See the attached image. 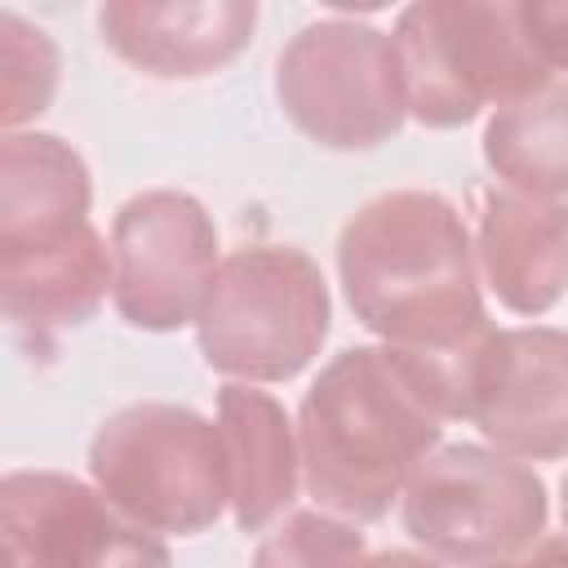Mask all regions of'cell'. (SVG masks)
I'll return each instance as SVG.
<instances>
[{"label":"cell","mask_w":568,"mask_h":568,"mask_svg":"<svg viewBox=\"0 0 568 568\" xmlns=\"http://www.w3.org/2000/svg\"><path fill=\"white\" fill-rule=\"evenodd\" d=\"M444 426L408 351L351 346L315 373L297 404L302 488L315 510L359 528L377 524L444 444Z\"/></svg>","instance_id":"cell-1"},{"label":"cell","mask_w":568,"mask_h":568,"mask_svg":"<svg viewBox=\"0 0 568 568\" xmlns=\"http://www.w3.org/2000/svg\"><path fill=\"white\" fill-rule=\"evenodd\" d=\"M337 280L386 346L444 351L493 328L462 209L422 186L364 200L337 235Z\"/></svg>","instance_id":"cell-2"},{"label":"cell","mask_w":568,"mask_h":568,"mask_svg":"<svg viewBox=\"0 0 568 568\" xmlns=\"http://www.w3.org/2000/svg\"><path fill=\"white\" fill-rule=\"evenodd\" d=\"M390 49L408 120L426 129H462L555 80L515 0H417L399 9Z\"/></svg>","instance_id":"cell-3"},{"label":"cell","mask_w":568,"mask_h":568,"mask_svg":"<svg viewBox=\"0 0 568 568\" xmlns=\"http://www.w3.org/2000/svg\"><path fill=\"white\" fill-rule=\"evenodd\" d=\"M328 280L297 244H240L222 257L195 320L213 373L248 386L293 382L328 342Z\"/></svg>","instance_id":"cell-4"},{"label":"cell","mask_w":568,"mask_h":568,"mask_svg":"<svg viewBox=\"0 0 568 568\" xmlns=\"http://www.w3.org/2000/svg\"><path fill=\"white\" fill-rule=\"evenodd\" d=\"M89 479L160 537L209 532L231 510L217 417L186 404L142 399L111 413L89 439Z\"/></svg>","instance_id":"cell-5"},{"label":"cell","mask_w":568,"mask_h":568,"mask_svg":"<svg viewBox=\"0 0 568 568\" xmlns=\"http://www.w3.org/2000/svg\"><path fill=\"white\" fill-rule=\"evenodd\" d=\"M399 524L417 550L448 568L519 555L546 537V479L493 444H439L399 497Z\"/></svg>","instance_id":"cell-6"},{"label":"cell","mask_w":568,"mask_h":568,"mask_svg":"<svg viewBox=\"0 0 568 568\" xmlns=\"http://www.w3.org/2000/svg\"><path fill=\"white\" fill-rule=\"evenodd\" d=\"M275 102L324 151L390 142L408 120L390 31L342 13L306 22L275 58Z\"/></svg>","instance_id":"cell-7"},{"label":"cell","mask_w":568,"mask_h":568,"mask_svg":"<svg viewBox=\"0 0 568 568\" xmlns=\"http://www.w3.org/2000/svg\"><path fill=\"white\" fill-rule=\"evenodd\" d=\"M213 213L173 186L129 195L111 222V306L129 328L178 333L200 320V306L222 266Z\"/></svg>","instance_id":"cell-8"},{"label":"cell","mask_w":568,"mask_h":568,"mask_svg":"<svg viewBox=\"0 0 568 568\" xmlns=\"http://www.w3.org/2000/svg\"><path fill=\"white\" fill-rule=\"evenodd\" d=\"M9 568H173L160 532L129 519L93 479L9 470L0 479Z\"/></svg>","instance_id":"cell-9"},{"label":"cell","mask_w":568,"mask_h":568,"mask_svg":"<svg viewBox=\"0 0 568 568\" xmlns=\"http://www.w3.org/2000/svg\"><path fill=\"white\" fill-rule=\"evenodd\" d=\"M466 422L519 462L568 457V328H497Z\"/></svg>","instance_id":"cell-10"},{"label":"cell","mask_w":568,"mask_h":568,"mask_svg":"<svg viewBox=\"0 0 568 568\" xmlns=\"http://www.w3.org/2000/svg\"><path fill=\"white\" fill-rule=\"evenodd\" d=\"M253 31V0H111L98 9L102 44L151 80H204L231 67Z\"/></svg>","instance_id":"cell-11"},{"label":"cell","mask_w":568,"mask_h":568,"mask_svg":"<svg viewBox=\"0 0 568 568\" xmlns=\"http://www.w3.org/2000/svg\"><path fill=\"white\" fill-rule=\"evenodd\" d=\"M475 266L479 284L501 311L537 320L568 293V204L484 186L475 209Z\"/></svg>","instance_id":"cell-12"},{"label":"cell","mask_w":568,"mask_h":568,"mask_svg":"<svg viewBox=\"0 0 568 568\" xmlns=\"http://www.w3.org/2000/svg\"><path fill=\"white\" fill-rule=\"evenodd\" d=\"M217 430L226 448L231 519L240 532L280 524L302 488L297 417L262 386L226 382L217 390Z\"/></svg>","instance_id":"cell-13"},{"label":"cell","mask_w":568,"mask_h":568,"mask_svg":"<svg viewBox=\"0 0 568 568\" xmlns=\"http://www.w3.org/2000/svg\"><path fill=\"white\" fill-rule=\"evenodd\" d=\"M93 182L71 142L40 129L0 138V253L58 244L89 226Z\"/></svg>","instance_id":"cell-14"},{"label":"cell","mask_w":568,"mask_h":568,"mask_svg":"<svg viewBox=\"0 0 568 568\" xmlns=\"http://www.w3.org/2000/svg\"><path fill=\"white\" fill-rule=\"evenodd\" d=\"M111 240H102L93 222L58 244L0 253L4 320L22 333H36V342L93 320L111 297Z\"/></svg>","instance_id":"cell-15"},{"label":"cell","mask_w":568,"mask_h":568,"mask_svg":"<svg viewBox=\"0 0 568 568\" xmlns=\"http://www.w3.org/2000/svg\"><path fill=\"white\" fill-rule=\"evenodd\" d=\"M479 146L497 186L568 204V80L497 106Z\"/></svg>","instance_id":"cell-16"},{"label":"cell","mask_w":568,"mask_h":568,"mask_svg":"<svg viewBox=\"0 0 568 568\" xmlns=\"http://www.w3.org/2000/svg\"><path fill=\"white\" fill-rule=\"evenodd\" d=\"M62 80V53L53 36L13 9L0 13V120L4 133L27 129L40 111H49Z\"/></svg>","instance_id":"cell-17"},{"label":"cell","mask_w":568,"mask_h":568,"mask_svg":"<svg viewBox=\"0 0 568 568\" xmlns=\"http://www.w3.org/2000/svg\"><path fill=\"white\" fill-rule=\"evenodd\" d=\"M368 541L359 524H346L328 510H288L271 524L248 559V568H364Z\"/></svg>","instance_id":"cell-18"},{"label":"cell","mask_w":568,"mask_h":568,"mask_svg":"<svg viewBox=\"0 0 568 568\" xmlns=\"http://www.w3.org/2000/svg\"><path fill=\"white\" fill-rule=\"evenodd\" d=\"M537 49L555 80H568V0H532L524 4Z\"/></svg>","instance_id":"cell-19"},{"label":"cell","mask_w":568,"mask_h":568,"mask_svg":"<svg viewBox=\"0 0 568 568\" xmlns=\"http://www.w3.org/2000/svg\"><path fill=\"white\" fill-rule=\"evenodd\" d=\"M475 568H568V537L546 532L537 546H528L519 555H506V559H493V564H475Z\"/></svg>","instance_id":"cell-20"},{"label":"cell","mask_w":568,"mask_h":568,"mask_svg":"<svg viewBox=\"0 0 568 568\" xmlns=\"http://www.w3.org/2000/svg\"><path fill=\"white\" fill-rule=\"evenodd\" d=\"M364 568H448V564L430 559L426 550H382V555H368Z\"/></svg>","instance_id":"cell-21"},{"label":"cell","mask_w":568,"mask_h":568,"mask_svg":"<svg viewBox=\"0 0 568 568\" xmlns=\"http://www.w3.org/2000/svg\"><path fill=\"white\" fill-rule=\"evenodd\" d=\"M559 519H564V537H568V475H564V497H559Z\"/></svg>","instance_id":"cell-22"}]
</instances>
